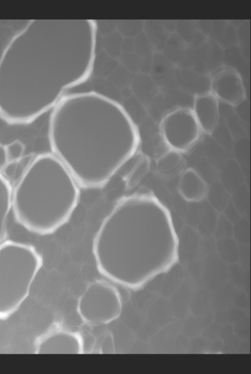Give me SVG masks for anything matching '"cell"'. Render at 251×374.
<instances>
[{
    "instance_id": "obj_17",
    "label": "cell",
    "mask_w": 251,
    "mask_h": 374,
    "mask_svg": "<svg viewBox=\"0 0 251 374\" xmlns=\"http://www.w3.org/2000/svg\"><path fill=\"white\" fill-rule=\"evenodd\" d=\"M8 162L5 147L0 144V169H2Z\"/></svg>"
},
{
    "instance_id": "obj_3",
    "label": "cell",
    "mask_w": 251,
    "mask_h": 374,
    "mask_svg": "<svg viewBox=\"0 0 251 374\" xmlns=\"http://www.w3.org/2000/svg\"><path fill=\"white\" fill-rule=\"evenodd\" d=\"M49 23L30 20L0 56V117L12 125L31 123L57 104L62 89L51 81Z\"/></svg>"
},
{
    "instance_id": "obj_13",
    "label": "cell",
    "mask_w": 251,
    "mask_h": 374,
    "mask_svg": "<svg viewBox=\"0 0 251 374\" xmlns=\"http://www.w3.org/2000/svg\"><path fill=\"white\" fill-rule=\"evenodd\" d=\"M183 165V159L180 153L170 149L158 159L157 169L161 175L170 176L178 172Z\"/></svg>"
},
{
    "instance_id": "obj_8",
    "label": "cell",
    "mask_w": 251,
    "mask_h": 374,
    "mask_svg": "<svg viewBox=\"0 0 251 374\" xmlns=\"http://www.w3.org/2000/svg\"><path fill=\"white\" fill-rule=\"evenodd\" d=\"M36 354H76L84 353L83 341L77 332L53 325L35 342Z\"/></svg>"
},
{
    "instance_id": "obj_14",
    "label": "cell",
    "mask_w": 251,
    "mask_h": 374,
    "mask_svg": "<svg viewBox=\"0 0 251 374\" xmlns=\"http://www.w3.org/2000/svg\"><path fill=\"white\" fill-rule=\"evenodd\" d=\"M151 160L146 155L138 159L125 178V188L128 190L136 187L149 171Z\"/></svg>"
},
{
    "instance_id": "obj_7",
    "label": "cell",
    "mask_w": 251,
    "mask_h": 374,
    "mask_svg": "<svg viewBox=\"0 0 251 374\" xmlns=\"http://www.w3.org/2000/svg\"><path fill=\"white\" fill-rule=\"evenodd\" d=\"M161 133L170 149L180 153L186 151L198 141L201 131L192 109L179 107L162 119Z\"/></svg>"
},
{
    "instance_id": "obj_1",
    "label": "cell",
    "mask_w": 251,
    "mask_h": 374,
    "mask_svg": "<svg viewBox=\"0 0 251 374\" xmlns=\"http://www.w3.org/2000/svg\"><path fill=\"white\" fill-rule=\"evenodd\" d=\"M48 139L52 153L83 189L104 187L140 144L127 111L95 93L62 97L50 116Z\"/></svg>"
},
{
    "instance_id": "obj_11",
    "label": "cell",
    "mask_w": 251,
    "mask_h": 374,
    "mask_svg": "<svg viewBox=\"0 0 251 374\" xmlns=\"http://www.w3.org/2000/svg\"><path fill=\"white\" fill-rule=\"evenodd\" d=\"M178 188L180 195L189 202L201 201L207 191L205 181L197 171L191 168L186 169L182 173Z\"/></svg>"
},
{
    "instance_id": "obj_15",
    "label": "cell",
    "mask_w": 251,
    "mask_h": 374,
    "mask_svg": "<svg viewBox=\"0 0 251 374\" xmlns=\"http://www.w3.org/2000/svg\"><path fill=\"white\" fill-rule=\"evenodd\" d=\"M5 147L8 162L19 160L23 156L25 149V144L20 140H15Z\"/></svg>"
},
{
    "instance_id": "obj_4",
    "label": "cell",
    "mask_w": 251,
    "mask_h": 374,
    "mask_svg": "<svg viewBox=\"0 0 251 374\" xmlns=\"http://www.w3.org/2000/svg\"><path fill=\"white\" fill-rule=\"evenodd\" d=\"M80 195L79 186L63 163L52 153H42L12 189L11 210L27 230L50 234L69 221Z\"/></svg>"
},
{
    "instance_id": "obj_2",
    "label": "cell",
    "mask_w": 251,
    "mask_h": 374,
    "mask_svg": "<svg viewBox=\"0 0 251 374\" xmlns=\"http://www.w3.org/2000/svg\"><path fill=\"white\" fill-rule=\"evenodd\" d=\"M178 238L168 209L151 192L119 199L92 242L99 272L126 288H142L178 261Z\"/></svg>"
},
{
    "instance_id": "obj_9",
    "label": "cell",
    "mask_w": 251,
    "mask_h": 374,
    "mask_svg": "<svg viewBox=\"0 0 251 374\" xmlns=\"http://www.w3.org/2000/svg\"><path fill=\"white\" fill-rule=\"evenodd\" d=\"M210 88V91L218 100L231 106H237L245 98V89L240 74L230 68H223L213 76Z\"/></svg>"
},
{
    "instance_id": "obj_16",
    "label": "cell",
    "mask_w": 251,
    "mask_h": 374,
    "mask_svg": "<svg viewBox=\"0 0 251 374\" xmlns=\"http://www.w3.org/2000/svg\"><path fill=\"white\" fill-rule=\"evenodd\" d=\"M17 161H9L2 168V175L10 182L16 181Z\"/></svg>"
},
{
    "instance_id": "obj_6",
    "label": "cell",
    "mask_w": 251,
    "mask_h": 374,
    "mask_svg": "<svg viewBox=\"0 0 251 374\" xmlns=\"http://www.w3.org/2000/svg\"><path fill=\"white\" fill-rule=\"evenodd\" d=\"M122 310L121 297L111 283L96 280L79 296L76 310L85 322L95 325L108 324L117 319Z\"/></svg>"
},
{
    "instance_id": "obj_10",
    "label": "cell",
    "mask_w": 251,
    "mask_h": 374,
    "mask_svg": "<svg viewBox=\"0 0 251 374\" xmlns=\"http://www.w3.org/2000/svg\"><path fill=\"white\" fill-rule=\"evenodd\" d=\"M192 110L201 130L211 134L219 119V102L217 97L211 91L197 94Z\"/></svg>"
},
{
    "instance_id": "obj_5",
    "label": "cell",
    "mask_w": 251,
    "mask_h": 374,
    "mask_svg": "<svg viewBox=\"0 0 251 374\" xmlns=\"http://www.w3.org/2000/svg\"><path fill=\"white\" fill-rule=\"evenodd\" d=\"M43 262L31 245L10 240L0 244V319L9 318L20 308Z\"/></svg>"
},
{
    "instance_id": "obj_12",
    "label": "cell",
    "mask_w": 251,
    "mask_h": 374,
    "mask_svg": "<svg viewBox=\"0 0 251 374\" xmlns=\"http://www.w3.org/2000/svg\"><path fill=\"white\" fill-rule=\"evenodd\" d=\"M12 193L10 182L0 173V244L6 236L8 217L11 210Z\"/></svg>"
}]
</instances>
